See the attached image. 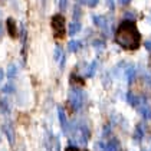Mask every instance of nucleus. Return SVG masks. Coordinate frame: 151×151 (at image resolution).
I'll return each instance as SVG.
<instances>
[{"instance_id":"nucleus-1","label":"nucleus","mask_w":151,"mask_h":151,"mask_svg":"<svg viewBox=\"0 0 151 151\" xmlns=\"http://www.w3.org/2000/svg\"><path fill=\"white\" fill-rule=\"evenodd\" d=\"M115 42L125 50H135L141 45V33L132 20H122L115 32Z\"/></svg>"},{"instance_id":"nucleus-2","label":"nucleus","mask_w":151,"mask_h":151,"mask_svg":"<svg viewBox=\"0 0 151 151\" xmlns=\"http://www.w3.org/2000/svg\"><path fill=\"white\" fill-rule=\"evenodd\" d=\"M50 27H52V32L56 37H63L65 36V17L62 14H53L52 19H50Z\"/></svg>"},{"instance_id":"nucleus-3","label":"nucleus","mask_w":151,"mask_h":151,"mask_svg":"<svg viewBox=\"0 0 151 151\" xmlns=\"http://www.w3.org/2000/svg\"><path fill=\"white\" fill-rule=\"evenodd\" d=\"M83 102H85V95H83V92H82L81 89H78V88L70 89V92H69L70 108L73 111H79L82 108V105H83Z\"/></svg>"},{"instance_id":"nucleus-4","label":"nucleus","mask_w":151,"mask_h":151,"mask_svg":"<svg viewBox=\"0 0 151 151\" xmlns=\"http://www.w3.org/2000/svg\"><path fill=\"white\" fill-rule=\"evenodd\" d=\"M73 138L76 139L78 144L81 145H85L89 139V131L86 129L85 125H78V127L73 129Z\"/></svg>"},{"instance_id":"nucleus-5","label":"nucleus","mask_w":151,"mask_h":151,"mask_svg":"<svg viewBox=\"0 0 151 151\" xmlns=\"http://www.w3.org/2000/svg\"><path fill=\"white\" fill-rule=\"evenodd\" d=\"M1 131H3L4 137L7 138L9 144L13 145L14 144V139H16V131H14V127L12 125V122H3L1 124Z\"/></svg>"},{"instance_id":"nucleus-6","label":"nucleus","mask_w":151,"mask_h":151,"mask_svg":"<svg viewBox=\"0 0 151 151\" xmlns=\"http://www.w3.org/2000/svg\"><path fill=\"white\" fill-rule=\"evenodd\" d=\"M58 116H59V122H60V127L65 132L69 131V122H68V118L65 115V111L62 106H58Z\"/></svg>"},{"instance_id":"nucleus-7","label":"nucleus","mask_w":151,"mask_h":151,"mask_svg":"<svg viewBox=\"0 0 151 151\" xmlns=\"http://www.w3.org/2000/svg\"><path fill=\"white\" fill-rule=\"evenodd\" d=\"M6 30H7V33L10 37H17V24L16 22L13 20L12 17H9L7 20H6Z\"/></svg>"},{"instance_id":"nucleus-8","label":"nucleus","mask_w":151,"mask_h":151,"mask_svg":"<svg viewBox=\"0 0 151 151\" xmlns=\"http://www.w3.org/2000/svg\"><path fill=\"white\" fill-rule=\"evenodd\" d=\"M138 111H139V114L144 116L145 119H151V108H150V105L147 104V102H144L142 99H141V104L138 105Z\"/></svg>"},{"instance_id":"nucleus-9","label":"nucleus","mask_w":151,"mask_h":151,"mask_svg":"<svg viewBox=\"0 0 151 151\" xmlns=\"http://www.w3.org/2000/svg\"><path fill=\"white\" fill-rule=\"evenodd\" d=\"M121 150V144L116 138H111L106 144H105L104 151H119Z\"/></svg>"},{"instance_id":"nucleus-10","label":"nucleus","mask_w":151,"mask_h":151,"mask_svg":"<svg viewBox=\"0 0 151 151\" xmlns=\"http://www.w3.org/2000/svg\"><path fill=\"white\" fill-rule=\"evenodd\" d=\"M10 111H12L10 101H9L7 98H1V99H0V112H1L3 115H6V114H10Z\"/></svg>"},{"instance_id":"nucleus-11","label":"nucleus","mask_w":151,"mask_h":151,"mask_svg":"<svg viewBox=\"0 0 151 151\" xmlns=\"http://www.w3.org/2000/svg\"><path fill=\"white\" fill-rule=\"evenodd\" d=\"M127 101H128V104L131 105L132 108H138V105L141 104V98H139V96H137V95H134L132 92H128Z\"/></svg>"},{"instance_id":"nucleus-12","label":"nucleus","mask_w":151,"mask_h":151,"mask_svg":"<svg viewBox=\"0 0 151 151\" xmlns=\"http://www.w3.org/2000/svg\"><path fill=\"white\" fill-rule=\"evenodd\" d=\"M92 19H93V23H95V26H98V27H101V29L106 30L108 20L105 19L104 16H92Z\"/></svg>"},{"instance_id":"nucleus-13","label":"nucleus","mask_w":151,"mask_h":151,"mask_svg":"<svg viewBox=\"0 0 151 151\" xmlns=\"http://www.w3.org/2000/svg\"><path fill=\"white\" fill-rule=\"evenodd\" d=\"M82 29V24L81 22H72V23L69 24V27H68V33H69L70 36L76 35V33H79Z\"/></svg>"},{"instance_id":"nucleus-14","label":"nucleus","mask_w":151,"mask_h":151,"mask_svg":"<svg viewBox=\"0 0 151 151\" xmlns=\"http://www.w3.org/2000/svg\"><path fill=\"white\" fill-rule=\"evenodd\" d=\"M96 65H98L96 60H92V62H91V65L88 66V69H86V72H85V76H86V78H92L93 75H95V70H96V68H98Z\"/></svg>"},{"instance_id":"nucleus-15","label":"nucleus","mask_w":151,"mask_h":151,"mask_svg":"<svg viewBox=\"0 0 151 151\" xmlns=\"http://www.w3.org/2000/svg\"><path fill=\"white\" fill-rule=\"evenodd\" d=\"M16 75H17V66L10 63V65L7 66V70H6V76H7L9 79H13Z\"/></svg>"},{"instance_id":"nucleus-16","label":"nucleus","mask_w":151,"mask_h":151,"mask_svg":"<svg viewBox=\"0 0 151 151\" xmlns=\"http://www.w3.org/2000/svg\"><path fill=\"white\" fill-rule=\"evenodd\" d=\"M82 43L81 40H70L69 43H68V49H69V52H78L79 49H81Z\"/></svg>"},{"instance_id":"nucleus-17","label":"nucleus","mask_w":151,"mask_h":151,"mask_svg":"<svg viewBox=\"0 0 151 151\" xmlns=\"http://www.w3.org/2000/svg\"><path fill=\"white\" fill-rule=\"evenodd\" d=\"M125 76H127V81L131 83V82L134 81V76H135V69H134V66H129L125 72Z\"/></svg>"},{"instance_id":"nucleus-18","label":"nucleus","mask_w":151,"mask_h":151,"mask_svg":"<svg viewBox=\"0 0 151 151\" xmlns=\"http://www.w3.org/2000/svg\"><path fill=\"white\" fill-rule=\"evenodd\" d=\"M142 135H144V128L141 127V125H137V127H135V132H134V138L141 139Z\"/></svg>"},{"instance_id":"nucleus-19","label":"nucleus","mask_w":151,"mask_h":151,"mask_svg":"<svg viewBox=\"0 0 151 151\" xmlns=\"http://www.w3.org/2000/svg\"><path fill=\"white\" fill-rule=\"evenodd\" d=\"M76 1H79L81 4H86L89 7H95L96 3H98V0H76Z\"/></svg>"},{"instance_id":"nucleus-20","label":"nucleus","mask_w":151,"mask_h":151,"mask_svg":"<svg viewBox=\"0 0 151 151\" xmlns=\"http://www.w3.org/2000/svg\"><path fill=\"white\" fill-rule=\"evenodd\" d=\"M3 92L4 93H13L14 92V85L13 83H7L3 86Z\"/></svg>"},{"instance_id":"nucleus-21","label":"nucleus","mask_w":151,"mask_h":151,"mask_svg":"<svg viewBox=\"0 0 151 151\" xmlns=\"http://www.w3.org/2000/svg\"><path fill=\"white\" fill-rule=\"evenodd\" d=\"M79 16H81V9L79 7H75V10H73V20L75 22H79Z\"/></svg>"},{"instance_id":"nucleus-22","label":"nucleus","mask_w":151,"mask_h":151,"mask_svg":"<svg viewBox=\"0 0 151 151\" xmlns=\"http://www.w3.org/2000/svg\"><path fill=\"white\" fill-rule=\"evenodd\" d=\"M66 7H68V0H59V9L65 10Z\"/></svg>"},{"instance_id":"nucleus-23","label":"nucleus","mask_w":151,"mask_h":151,"mask_svg":"<svg viewBox=\"0 0 151 151\" xmlns=\"http://www.w3.org/2000/svg\"><path fill=\"white\" fill-rule=\"evenodd\" d=\"M66 151H88V150H82V148H78V147H68Z\"/></svg>"},{"instance_id":"nucleus-24","label":"nucleus","mask_w":151,"mask_h":151,"mask_svg":"<svg viewBox=\"0 0 151 151\" xmlns=\"http://www.w3.org/2000/svg\"><path fill=\"white\" fill-rule=\"evenodd\" d=\"M144 46H145V49H147L148 52H151V40H147V42L144 43Z\"/></svg>"},{"instance_id":"nucleus-25","label":"nucleus","mask_w":151,"mask_h":151,"mask_svg":"<svg viewBox=\"0 0 151 151\" xmlns=\"http://www.w3.org/2000/svg\"><path fill=\"white\" fill-rule=\"evenodd\" d=\"M59 56H60V49L56 47V49H55V59H59Z\"/></svg>"},{"instance_id":"nucleus-26","label":"nucleus","mask_w":151,"mask_h":151,"mask_svg":"<svg viewBox=\"0 0 151 151\" xmlns=\"http://www.w3.org/2000/svg\"><path fill=\"white\" fill-rule=\"evenodd\" d=\"M3 78H4V72H3V70L0 69V82L3 81Z\"/></svg>"},{"instance_id":"nucleus-27","label":"nucleus","mask_w":151,"mask_h":151,"mask_svg":"<svg viewBox=\"0 0 151 151\" xmlns=\"http://www.w3.org/2000/svg\"><path fill=\"white\" fill-rule=\"evenodd\" d=\"M119 1H121V4H128L131 0H119Z\"/></svg>"},{"instance_id":"nucleus-28","label":"nucleus","mask_w":151,"mask_h":151,"mask_svg":"<svg viewBox=\"0 0 151 151\" xmlns=\"http://www.w3.org/2000/svg\"><path fill=\"white\" fill-rule=\"evenodd\" d=\"M0 30H1V27H0ZM0 33H1V32H0Z\"/></svg>"}]
</instances>
